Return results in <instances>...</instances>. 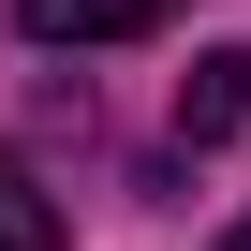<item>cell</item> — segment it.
Listing matches in <instances>:
<instances>
[{
  "label": "cell",
  "mask_w": 251,
  "mask_h": 251,
  "mask_svg": "<svg viewBox=\"0 0 251 251\" xmlns=\"http://www.w3.org/2000/svg\"><path fill=\"white\" fill-rule=\"evenodd\" d=\"M177 0H15V30L30 45H133V30H163Z\"/></svg>",
  "instance_id": "2"
},
{
  "label": "cell",
  "mask_w": 251,
  "mask_h": 251,
  "mask_svg": "<svg viewBox=\"0 0 251 251\" xmlns=\"http://www.w3.org/2000/svg\"><path fill=\"white\" fill-rule=\"evenodd\" d=\"M0 251H59V192H45L15 148H0Z\"/></svg>",
  "instance_id": "3"
},
{
  "label": "cell",
  "mask_w": 251,
  "mask_h": 251,
  "mask_svg": "<svg viewBox=\"0 0 251 251\" xmlns=\"http://www.w3.org/2000/svg\"><path fill=\"white\" fill-rule=\"evenodd\" d=\"M251 118V45H207L192 74H177V148H222Z\"/></svg>",
  "instance_id": "1"
},
{
  "label": "cell",
  "mask_w": 251,
  "mask_h": 251,
  "mask_svg": "<svg viewBox=\"0 0 251 251\" xmlns=\"http://www.w3.org/2000/svg\"><path fill=\"white\" fill-rule=\"evenodd\" d=\"M222 251H251V222H236V236H222Z\"/></svg>",
  "instance_id": "4"
}]
</instances>
